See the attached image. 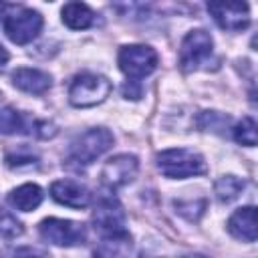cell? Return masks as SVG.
Segmentation results:
<instances>
[{
  "mask_svg": "<svg viewBox=\"0 0 258 258\" xmlns=\"http://www.w3.org/2000/svg\"><path fill=\"white\" fill-rule=\"evenodd\" d=\"M95 20V12L81 2H69L62 6V22L73 30L89 28Z\"/></svg>",
  "mask_w": 258,
  "mask_h": 258,
  "instance_id": "obj_14",
  "label": "cell"
},
{
  "mask_svg": "<svg viewBox=\"0 0 258 258\" xmlns=\"http://www.w3.org/2000/svg\"><path fill=\"white\" fill-rule=\"evenodd\" d=\"M228 232L238 240L254 242L256 240V208L246 206L236 210L228 220Z\"/></svg>",
  "mask_w": 258,
  "mask_h": 258,
  "instance_id": "obj_12",
  "label": "cell"
},
{
  "mask_svg": "<svg viewBox=\"0 0 258 258\" xmlns=\"http://www.w3.org/2000/svg\"><path fill=\"white\" fill-rule=\"evenodd\" d=\"M20 234H22L20 222L12 214L0 210V238H16Z\"/></svg>",
  "mask_w": 258,
  "mask_h": 258,
  "instance_id": "obj_20",
  "label": "cell"
},
{
  "mask_svg": "<svg viewBox=\"0 0 258 258\" xmlns=\"http://www.w3.org/2000/svg\"><path fill=\"white\" fill-rule=\"evenodd\" d=\"M155 67H157V52L151 46L129 44L119 50V69L133 83H139V79L153 73Z\"/></svg>",
  "mask_w": 258,
  "mask_h": 258,
  "instance_id": "obj_4",
  "label": "cell"
},
{
  "mask_svg": "<svg viewBox=\"0 0 258 258\" xmlns=\"http://www.w3.org/2000/svg\"><path fill=\"white\" fill-rule=\"evenodd\" d=\"M157 167L165 177L171 179H183L206 173V161L200 153L191 149H167L157 153Z\"/></svg>",
  "mask_w": 258,
  "mask_h": 258,
  "instance_id": "obj_1",
  "label": "cell"
},
{
  "mask_svg": "<svg viewBox=\"0 0 258 258\" xmlns=\"http://www.w3.org/2000/svg\"><path fill=\"white\" fill-rule=\"evenodd\" d=\"M12 83L14 87L30 95H40L50 89V77L38 69H28V67L16 69L12 73Z\"/></svg>",
  "mask_w": 258,
  "mask_h": 258,
  "instance_id": "obj_13",
  "label": "cell"
},
{
  "mask_svg": "<svg viewBox=\"0 0 258 258\" xmlns=\"http://www.w3.org/2000/svg\"><path fill=\"white\" fill-rule=\"evenodd\" d=\"M113 145V133L103 127H95L85 131L81 137H77L71 145V161L79 165H87L95 161L99 155H103Z\"/></svg>",
  "mask_w": 258,
  "mask_h": 258,
  "instance_id": "obj_3",
  "label": "cell"
},
{
  "mask_svg": "<svg viewBox=\"0 0 258 258\" xmlns=\"http://www.w3.org/2000/svg\"><path fill=\"white\" fill-rule=\"evenodd\" d=\"M8 258H48L44 252L36 250V248H30V246H22V248H16L8 254Z\"/></svg>",
  "mask_w": 258,
  "mask_h": 258,
  "instance_id": "obj_22",
  "label": "cell"
},
{
  "mask_svg": "<svg viewBox=\"0 0 258 258\" xmlns=\"http://www.w3.org/2000/svg\"><path fill=\"white\" fill-rule=\"evenodd\" d=\"M131 250V238L129 234L121 236H105V240L95 250V258H125Z\"/></svg>",
  "mask_w": 258,
  "mask_h": 258,
  "instance_id": "obj_16",
  "label": "cell"
},
{
  "mask_svg": "<svg viewBox=\"0 0 258 258\" xmlns=\"http://www.w3.org/2000/svg\"><path fill=\"white\" fill-rule=\"evenodd\" d=\"M36 161V155L30 153L28 149H18V151H12L6 155V163L10 167H22V165H30Z\"/></svg>",
  "mask_w": 258,
  "mask_h": 258,
  "instance_id": "obj_21",
  "label": "cell"
},
{
  "mask_svg": "<svg viewBox=\"0 0 258 258\" xmlns=\"http://www.w3.org/2000/svg\"><path fill=\"white\" fill-rule=\"evenodd\" d=\"M208 12L224 30H244L250 24V8L246 2H212Z\"/></svg>",
  "mask_w": 258,
  "mask_h": 258,
  "instance_id": "obj_10",
  "label": "cell"
},
{
  "mask_svg": "<svg viewBox=\"0 0 258 258\" xmlns=\"http://www.w3.org/2000/svg\"><path fill=\"white\" fill-rule=\"evenodd\" d=\"M185 258H206V256H202V254H194V256H185Z\"/></svg>",
  "mask_w": 258,
  "mask_h": 258,
  "instance_id": "obj_24",
  "label": "cell"
},
{
  "mask_svg": "<svg viewBox=\"0 0 258 258\" xmlns=\"http://www.w3.org/2000/svg\"><path fill=\"white\" fill-rule=\"evenodd\" d=\"M38 232L42 240L54 244V246H77L83 244L87 238V230L79 222L60 220V218H48L42 220L38 226Z\"/></svg>",
  "mask_w": 258,
  "mask_h": 258,
  "instance_id": "obj_6",
  "label": "cell"
},
{
  "mask_svg": "<svg viewBox=\"0 0 258 258\" xmlns=\"http://www.w3.org/2000/svg\"><path fill=\"white\" fill-rule=\"evenodd\" d=\"M32 133V127L26 123V119L12 107H4L0 111V133Z\"/></svg>",
  "mask_w": 258,
  "mask_h": 258,
  "instance_id": "obj_17",
  "label": "cell"
},
{
  "mask_svg": "<svg viewBox=\"0 0 258 258\" xmlns=\"http://www.w3.org/2000/svg\"><path fill=\"white\" fill-rule=\"evenodd\" d=\"M137 173V157L129 153H121L111 157L101 169V181L107 189H119L129 183Z\"/></svg>",
  "mask_w": 258,
  "mask_h": 258,
  "instance_id": "obj_9",
  "label": "cell"
},
{
  "mask_svg": "<svg viewBox=\"0 0 258 258\" xmlns=\"http://www.w3.org/2000/svg\"><path fill=\"white\" fill-rule=\"evenodd\" d=\"M42 28V16L32 8H18L4 18V32L16 44H26L38 36Z\"/></svg>",
  "mask_w": 258,
  "mask_h": 258,
  "instance_id": "obj_5",
  "label": "cell"
},
{
  "mask_svg": "<svg viewBox=\"0 0 258 258\" xmlns=\"http://www.w3.org/2000/svg\"><path fill=\"white\" fill-rule=\"evenodd\" d=\"M95 228L103 236H121L125 232V212L115 198H101L93 212Z\"/></svg>",
  "mask_w": 258,
  "mask_h": 258,
  "instance_id": "obj_7",
  "label": "cell"
},
{
  "mask_svg": "<svg viewBox=\"0 0 258 258\" xmlns=\"http://www.w3.org/2000/svg\"><path fill=\"white\" fill-rule=\"evenodd\" d=\"M50 196L62 204V206H69V208H75V210H81L85 206H89L91 202V194L85 185L77 183V181H71V179H58L50 185Z\"/></svg>",
  "mask_w": 258,
  "mask_h": 258,
  "instance_id": "obj_11",
  "label": "cell"
},
{
  "mask_svg": "<svg viewBox=\"0 0 258 258\" xmlns=\"http://www.w3.org/2000/svg\"><path fill=\"white\" fill-rule=\"evenodd\" d=\"M111 89L113 85L109 79L95 73H81L69 87V101L75 107H95L111 95Z\"/></svg>",
  "mask_w": 258,
  "mask_h": 258,
  "instance_id": "obj_2",
  "label": "cell"
},
{
  "mask_svg": "<svg viewBox=\"0 0 258 258\" xmlns=\"http://www.w3.org/2000/svg\"><path fill=\"white\" fill-rule=\"evenodd\" d=\"M234 137L238 143L242 145H248V147H254L256 145V123L252 117H244L236 129H234Z\"/></svg>",
  "mask_w": 258,
  "mask_h": 258,
  "instance_id": "obj_19",
  "label": "cell"
},
{
  "mask_svg": "<svg viewBox=\"0 0 258 258\" xmlns=\"http://www.w3.org/2000/svg\"><path fill=\"white\" fill-rule=\"evenodd\" d=\"M8 62V52H6V48L0 44V71L4 69V64Z\"/></svg>",
  "mask_w": 258,
  "mask_h": 258,
  "instance_id": "obj_23",
  "label": "cell"
},
{
  "mask_svg": "<svg viewBox=\"0 0 258 258\" xmlns=\"http://www.w3.org/2000/svg\"><path fill=\"white\" fill-rule=\"evenodd\" d=\"M8 202L16 210L30 212V210H34L42 202V189L36 183H24V185L12 189V194L8 196Z\"/></svg>",
  "mask_w": 258,
  "mask_h": 258,
  "instance_id": "obj_15",
  "label": "cell"
},
{
  "mask_svg": "<svg viewBox=\"0 0 258 258\" xmlns=\"http://www.w3.org/2000/svg\"><path fill=\"white\" fill-rule=\"evenodd\" d=\"M212 46H214V40H212V36L206 30L198 28V30L187 32L183 42H181V50H179V64H181V69L191 71L198 64H202L212 54Z\"/></svg>",
  "mask_w": 258,
  "mask_h": 258,
  "instance_id": "obj_8",
  "label": "cell"
},
{
  "mask_svg": "<svg viewBox=\"0 0 258 258\" xmlns=\"http://www.w3.org/2000/svg\"><path fill=\"white\" fill-rule=\"evenodd\" d=\"M244 189V181L234 177V175H224L220 177L216 183H214V191H216V198L220 202H232L240 196V191Z\"/></svg>",
  "mask_w": 258,
  "mask_h": 258,
  "instance_id": "obj_18",
  "label": "cell"
}]
</instances>
